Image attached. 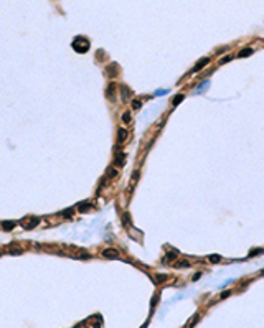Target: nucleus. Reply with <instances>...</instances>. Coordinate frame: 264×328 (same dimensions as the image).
<instances>
[{
	"label": "nucleus",
	"mask_w": 264,
	"mask_h": 328,
	"mask_svg": "<svg viewBox=\"0 0 264 328\" xmlns=\"http://www.w3.org/2000/svg\"><path fill=\"white\" fill-rule=\"evenodd\" d=\"M210 86V81H203L200 86H196V89H195V94H203V91H205L206 88Z\"/></svg>",
	"instance_id": "9"
},
{
	"label": "nucleus",
	"mask_w": 264,
	"mask_h": 328,
	"mask_svg": "<svg viewBox=\"0 0 264 328\" xmlns=\"http://www.w3.org/2000/svg\"><path fill=\"white\" fill-rule=\"evenodd\" d=\"M116 91H117V84H116V83H111V84L107 86V89H106V97H107L109 101H112V102L116 101Z\"/></svg>",
	"instance_id": "2"
},
{
	"label": "nucleus",
	"mask_w": 264,
	"mask_h": 328,
	"mask_svg": "<svg viewBox=\"0 0 264 328\" xmlns=\"http://www.w3.org/2000/svg\"><path fill=\"white\" fill-rule=\"evenodd\" d=\"M103 256L106 259H119V251L112 249V247H107V249L103 251Z\"/></svg>",
	"instance_id": "3"
},
{
	"label": "nucleus",
	"mask_w": 264,
	"mask_h": 328,
	"mask_svg": "<svg viewBox=\"0 0 264 328\" xmlns=\"http://www.w3.org/2000/svg\"><path fill=\"white\" fill-rule=\"evenodd\" d=\"M127 137H129V132L126 130V129H119L117 130V142L119 144H124V142L127 140Z\"/></svg>",
	"instance_id": "6"
},
{
	"label": "nucleus",
	"mask_w": 264,
	"mask_h": 328,
	"mask_svg": "<svg viewBox=\"0 0 264 328\" xmlns=\"http://www.w3.org/2000/svg\"><path fill=\"white\" fill-rule=\"evenodd\" d=\"M15 224H17L15 221H3V223H2V228L5 229V231H10V229L15 228Z\"/></svg>",
	"instance_id": "10"
},
{
	"label": "nucleus",
	"mask_w": 264,
	"mask_h": 328,
	"mask_svg": "<svg viewBox=\"0 0 264 328\" xmlns=\"http://www.w3.org/2000/svg\"><path fill=\"white\" fill-rule=\"evenodd\" d=\"M78 208H79V211H86V209L91 208V205H89V203H81Z\"/></svg>",
	"instance_id": "18"
},
{
	"label": "nucleus",
	"mask_w": 264,
	"mask_h": 328,
	"mask_svg": "<svg viewBox=\"0 0 264 328\" xmlns=\"http://www.w3.org/2000/svg\"><path fill=\"white\" fill-rule=\"evenodd\" d=\"M124 158H126V155H121V157L117 155V158H116V163H117V165H121V167H122V165H124V163H126V160H124Z\"/></svg>",
	"instance_id": "16"
},
{
	"label": "nucleus",
	"mask_w": 264,
	"mask_h": 328,
	"mask_svg": "<svg viewBox=\"0 0 264 328\" xmlns=\"http://www.w3.org/2000/svg\"><path fill=\"white\" fill-rule=\"evenodd\" d=\"M73 48H75L76 51H79V53H86L87 50H89V41L86 40V38H83V36H78V38H75V43H73Z\"/></svg>",
	"instance_id": "1"
},
{
	"label": "nucleus",
	"mask_w": 264,
	"mask_h": 328,
	"mask_svg": "<svg viewBox=\"0 0 264 328\" xmlns=\"http://www.w3.org/2000/svg\"><path fill=\"white\" fill-rule=\"evenodd\" d=\"M117 68H119V66L116 64V63L106 66V74H107L109 78H116V76H117Z\"/></svg>",
	"instance_id": "4"
},
{
	"label": "nucleus",
	"mask_w": 264,
	"mask_h": 328,
	"mask_svg": "<svg viewBox=\"0 0 264 328\" xmlns=\"http://www.w3.org/2000/svg\"><path fill=\"white\" fill-rule=\"evenodd\" d=\"M200 277H202V274H200V272H198V274H195V275H193V280H198Z\"/></svg>",
	"instance_id": "25"
},
{
	"label": "nucleus",
	"mask_w": 264,
	"mask_h": 328,
	"mask_svg": "<svg viewBox=\"0 0 264 328\" xmlns=\"http://www.w3.org/2000/svg\"><path fill=\"white\" fill-rule=\"evenodd\" d=\"M117 173L119 172L116 168H111V170H109V173H107V176H109V178H114V176H117Z\"/></svg>",
	"instance_id": "19"
},
{
	"label": "nucleus",
	"mask_w": 264,
	"mask_h": 328,
	"mask_svg": "<svg viewBox=\"0 0 264 328\" xmlns=\"http://www.w3.org/2000/svg\"><path fill=\"white\" fill-rule=\"evenodd\" d=\"M140 106H142V102H140L139 99H134V101H132V107H134L135 111H137V109H140Z\"/></svg>",
	"instance_id": "17"
},
{
	"label": "nucleus",
	"mask_w": 264,
	"mask_h": 328,
	"mask_svg": "<svg viewBox=\"0 0 264 328\" xmlns=\"http://www.w3.org/2000/svg\"><path fill=\"white\" fill-rule=\"evenodd\" d=\"M119 89L122 91V101H124V102H127V101L131 99V96H132L131 89H129L126 84H121V86H119Z\"/></svg>",
	"instance_id": "5"
},
{
	"label": "nucleus",
	"mask_w": 264,
	"mask_h": 328,
	"mask_svg": "<svg viewBox=\"0 0 264 328\" xmlns=\"http://www.w3.org/2000/svg\"><path fill=\"white\" fill-rule=\"evenodd\" d=\"M122 120H124L126 124H129V122H131V112H124V116H122Z\"/></svg>",
	"instance_id": "20"
},
{
	"label": "nucleus",
	"mask_w": 264,
	"mask_h": 328,
	"mask_svg": "<svg viewBox=\"0 0 264 328\" xmlns=\"http://www.w3.org/2000/svg\"><path fill=\"white\" fill-rule=\"evenodd\" d=\"M208 261H210V262H213V264H218L221 261V257L218 256V254H213V256H208Z\"/></svg>",
	"instance_id": "14"
},
{
	"label": "nucleus",
	"mask_w": 264,
	"mask_h": 328,
	"mask_svg": "<svg viewBox=\"0 0 264 328\" xmlns=\"http://www.w3.org/2000/svg\"><path fill=\"white\" fill-rule=\"evenodd\" d=\"M22 252H23V251H22V249H18V247H17V249H12V251H10V254H22Z\"/></svg>",
	"instance_id": "24"
},
{
	"label": "nucleus",
	"mask_w": 264,
	"mask_h": 328,
	"mask_svg": "<svg viewBox=\"0 0 264 328\" xmlns=\"http://www.w3.org/2000/svg\"><path fill=\"white\" fill-rule=\"evenodd\" d=\"M165 280H168V275H165V274L155 275V282H157V284H162V282H165Z\"/></svg>",
	"instance_id": "12"
},
{
	"label": "nucleus",
	"mask_w": 264,
	"mask_h": 328,
	"mask_svg": "<svg viewBox=\"0 0 264 328\" xmlns=\"http://www.w3.org/2000/svg\"><path fill=\"white\" fill-rule=\"evenodd\" d=\"M253 53H254V51H253L251 48H244L241 53H238V56H239V58H246V56H251Z\"/></svg>",
	"instance_id": "11"
},
{
	"label": "nucleus",
	"mask_w": 264,
	"mask_h": 328,
	"mask_svg": "<svg viewBox=\"0 0 264 328\" xmlns=\"http://www.w3.org/2000/svg\"><path fill=\"white\" fill-rule=\"evenodd\" d=\"M259 254H262V249H261V247H258V249H254L253 252H249V257H251V256H259Z\"/></svg>",
	"instance_id": "21"
},
{
	"label": "nucleus",
	"mask_w": 264,
	"mask_h": 328,
	"mask_svg": "<svg viewBox=\"0 0 264 328\" xmlns=\"http://www.w3.org/2000/svg\"><path fill=\"white\" fill-rule=\"evenodd\" d=\"M208 63H210V60H208V58H202V60H200V61H198V63H196V64H195V68H193V73L200 71V69H202V68H203V66H205V64H208Z\"/></svg>",
	"instance_id": "7"
},
{
	"label": "nucleus",
	"mask_w": 264,
	"mask_h": 328,
	"mask_svg": "<svg viewBox=\"0 0 264 328\" xmlns=\"http://www.w3.org/2000/svg\"><path fill=\"white\" fill-rule=\"evenodd\" d=\"M38 223H40V218H31L30 221H28V224H23V228L25 229H33Z\"/></svg>",
	"instance_id": "8"
},
{
	"label": "nucleus",
	"mask_w": 264,
	"mask_h": 328,
	"mask_svg": "<svg viewBox=\"0 0 264 328\" xmlns=\"http://www.w3.org/2000/svg\"><path fill=\"white\" fill-rule=\"evenodd\" d=\"M122 221H124L126 226L129 224V213H124V214H122Z\"/></svg>",
	"instance_id": "23"
},
{
	"label": "nucleus",
	"mask_w": 264,
	"mask_h": 328,
	"mask_svg": "<svg viewBox=\"0 0 264 328\" xmlns=\"http://www.w3.org/2000/svg\"><path fill=\"white\" fill-rule=\"evenodd\" d=\"M183 94H178V96H175V99H173V106H178V104L182 102V101H183Z\"/></svg>",
	"instance_id": "15"
},
{
	"label": "nucleus",
	"mask_w": 264,
	"mask_h": 328,
	"mask_svg": "<svg viewBox=\"0 0 264 328\" xmlns=\"http://www.w3.org/2000/svg\"><path fill=\"white\" fill-rule=\"evenodd\" d=\"M167 92H168L167 89H157V91H155V96H165Z\"/></svg>",
	"instance_id": "22"
},
{
	"label": "nucleus",
	"mask_w": 264,
	"mask_h": 328,
	"mask_svg": "<svg viewBox=\"0 0 264 328\" xmlns=\"http://www.w3.org/2000/svg\"><path fill=\"white\" fill-rule=\"evenodd\" d=\"M173 266L177 267V269H182V267H190V262L185 259V261H178V262H177V264H173Z\"/></svg>",
	"instance_id": "13"
},
{
	"label": "nucleus",
	"mask_w": 264,
	"mask_h": 328,
	"mask_svg": "<svg viewBox=\"0 0 264 328\" xmlns=\"http://www.w3.org/2000/svg\"><path fill=\"white\" fill-rule=\"evenodd\" d=\"M230 294H231V292H230V290H228V292H223V294H221V298H224V297H228V295H230Z\"/></svg>",
	"instance_id": "26"
}]
</instances>
